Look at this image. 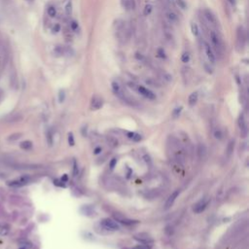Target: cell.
Segmentation results:
<instances>
[{"mask_svg": "<svg viewBox=\"0 0 249 249\" xmlns=\"http://www.w3.org/2000/svg\"><path fill=\"white\" fill-rule=\"evenodd\" d=\"M210 39H211L212 45H213V47H214V49L216 51V53H217L219 56H222V54L224 52L223 43H222V41H221L220 37L218 36V34L216 33L215 31H211L210 32Z\"/></svg>", "mask_w": 249, "mask_h": 249, "instance_id": "6da1fadb", "label": "cell"}, {"mask_svg": "<svg viewBox=\"0 0 249 249\" xmlns=\"http://www.w3.org/2000/svg\"><path fill=\"white\" fill-rule=\"evenodd\" d=\"M245 41H246L245 32H244L241 26H239L237 33V48L238 50V52H241L243 50L244 46H245Z\"/></svg>", "mask_w": 249, "mask_h": 249, "instance_id": "7a4b0ae2", "label": "cell"}, {"mask_svg": "<svg viewBox=\"0 0 249 249\" xmlns=\"http://www.w3.org/2000/svg\"><path fill=\"white\" fill-rule=\"evenodd\" d=\"M30 177L29 176H22L18 179H15V180H12V181H9L7 182V185L10 186V187H22L26 185V184H28L30 182Z\"/></svg>", "mask_w": 249, "mask_h": 249, "instance_id": "3957f363", "label": "cell"}, {"mask_svg": "<svg viewBox=\"0 0 249 249\" xmlns=\"http://www.w3.org/2000/svg\"><path fill=\"white\" fill-rule=\"evenodd\" d=\"M100 225L102 226L105 230H108V231H118L120 229L116 221H114L110 218H105L103 220H101Z\"/></svg>", "mask_w": 249, "mask_h": 249, "instance_id": "277c9868", "label": "cell"}, {"mask_svg": "<svg viewBox=\"0 0 249 249\" xmlns=\"http://www.w3.org/2000/svg\"><path fill=\"white\" fill-rule=\"evenodd\" d=\"M134 239L135 241H137L138 242L143 243V244H152L153 243V239H152V237L150 236H148L147 234H144V233L135 234Z\"/></svg>", "mask_w": 249, "mask_h": 249, "instance_id": "5b68a950", "label": "cell"}, {"mask_svg": "<svg viewBox=\"0 0 249 249\" xmlns=\"http://www.w3.org/2000/svg\"><path fill=\"white\" fill-rule=\"evenodd\" d=\"M135 90H136L140 95H142L143 96H145V98H147L152 99V100L156 98V95H155V94L153 93V91H151L150 90L146 89V88H144V87H142V86H137Z\"/></svg>", "mask_w": 249, "mask_h": 249, "instance_id": "8992f818", "label": "cell"}, {"mask_svg": "<svg viewBox=\"0 0 249 249\" xmlns=\"http://www.w3.org/2000/svg\"><path fill=\"white\" fill-rule=\"evenodd\" d=\"M207 204H208V201H207L206 199L201 200L200 201H198L197 204L194 205L193 211L195 212V213H201V212L206 208Z\"/></svg>", "mask_w": 249, "mask_h": 249, "instance_id": "52a82bcc", "label": "cell"}, {"mask_svg": "<svg viewBox=\"0 0 249 249\" xmlns=\"http://www.w3.org/2000/svg\"><path fill=\"white\" fill-rule=\"evenodd\" d=\"M204 52H205V55H206V58H208L209 62L212 63V64H214L216 59H215L214 53H213V51H212L210 45L204 42Z\"/></svg>", "mask_w": 249, "mask_h": 249, "instance_id": "ba28073f", "label": "cell"}, {"mask_svg": "<svg viewBox=\"0 0 249 249\" xmlns=\"http://www.w3.org/2000/svg\"><path fill=\"white\" fill-rule=\"evenodd\" d=\"M204 18L209 25H211L212 26H217V19H216V17L210 10H207V9L204 10Z\"/></svg>", "mask_w": 249, "mask_h": 249, "instance_id": "9c48e42d", "label": "cell"}, {"mask_svg": "<svg viewBox=\"0 0 249 249\" xmlns=\"http://www.w3.org/2000/svg\"><path fill=\"white\" fill-rule=\"evenodd\" d=\"M102 105H103V100L101 99L99 96H94L91 102V110H98L102 107Z\"/></svg>", "mask_w": 249, "mask_h": 249, "instance_id": "30bf717a", "label": "cell"}, {"mask_svg": "<svg viewBox=\"0 0 249 249\" xmlns=\"http://www.w3.org/2000/svg\"><path fill=\"white\" fill-rule=\"evenodd\" d=\"M114 217L116 218V220L118 222L122 223L124 225H127V226H131V225H133V224H137L138 221H134V220H131V219H128V218H126V217H123L120 214H117V215H114Z\"/></svg>", "mask_w": 249, "mask_h": 249, "instance_id": "8fae6325", "label": "cell"}, {"mask_svg": "<svg viewBox=\"0 0 249 249\" xmlns=\"http://www.w3.org/2000/svg\"><path fill=\"white\" fill-rule=\"evenodd\" d=\"M178 195H179V191H174V192L171 194V195H170V196L168 197V199L167 202H165L164 209H168V208H170V207H171V206L173 205L174 201H175V200L177 199Z\"/></svg>", "mask_w": 249, "mask_h": 249, "instance_id": "7c38bea8", "label": "cell"}, {"mask_svg": "<svg viewBox=\"0 0 249 249\" xmlns=\"http://www.w3.org/2000/svg\"><path fill=\"white\" fill-rule=\"evenodd\" d=\"M238 126H239V128H241V131L242 133V136L245 137L247 134V126H246V123H245V120H244L243 115H241V116H239Z\"/></svg>", "mask_w": 249, "mask_h": 249, "instance_id": "4fadbf2b", "label": "cell"}, {"mask_svg": "<svg viewBox=\"0 0 249 249\" xmlns=\"http://www.w3.org/2000/svg\"><path fill=\"white\" fill-rule=\"evenodd\" d=\"M122 5L127 11L133 10L135 8V1L134 0H122Z\"/></svg>", "mask_w": 249, "mask_h": 249, "instance_id": "5bb4252c", "label": "cell"}, {"mask_svg": "<svg viewBox=\"0 0 249 249\" xmlns=\"http://www.w3.org/2000/svg\"><path fill=\"white\" fill-rule=\"evenodd\" d=\"M165 15H167L168 20L170 22H171V24H175V22H178V16H177L174 12H172V11H168Z\"/></svg>", "mask_w": 249, "mask_h": 249, "instance_id": "9a60e30c", "label": "cell"}, {"mask_svg": "<svg viewBox=\"0 0 249 249\" xmlns=\"http://www.w3.org/2000/svg\"><path fill=\"white\" fill-rule=\"evenodd\" d=\"M198 98H199V95H198L197 91L195 93H192L190 95H189V98H188V103L190 106H194L198 101Z\"/></svg>", "mask_w": 249, "mask_h": 249, "instance_id": "2e32d148", "label": "cell"}, {"mask_svg": "<svg viewBox=\"0 0 249 249\" xmlns=\"http://www.w3.org/2000/svg\"><path fill=\"white\" fill-rule=\"evenodd\" d=\"M21 148L24 149V150H29L31 147H32V142L29 141V140H25V141H22L21 142Z\"/></svg>", "mask_w": 249, "mask_h": 249, "instance_id": "e0dca14e", "label": "cell"}, {"mask_svg": "<svg viewBox=\"0 0 249 249\" xmlns=\"http://www.w3.org/2000/svg\"><path fill=\"white\" fill-rule=\"evenodd\" d=\"M128 137L132 139L133 141L141 140V136L139 134H137V133H135V132H128Z\"/></svg>", "mask_w": 249, "mask_h": 249, "instance_id": "ac0fdd59", "label": "cell"}, {"mask_svg": "<svg viewBox=\"0 0 249 249\" xmlns=\"http://www.w3.org/2000/svg\"><path fill=\"white\" fill-rule=\"evenodd\" d=\"M191 30H192V33L195 35V36H198L199 35V26H198L197 24H195V22H192L191 24Z\"/></svg>", "mask_w": 249, "mask_h": 249, "instance_id": "d6986e66", "label": "cell"}, {"mask_svg": "<svg viewBox=\"0 0 249 249\" xmlns=\"http://www.w3.org/2000/svg\"><path fill=\"white\" fill-rule=\"evenodd\" d=\"M205 152H206L205 146L204 144H200V146H199V155H200V158H204Z\"/></svg>", "mask_w": 249, "mask_h": 249, "instance_id": "ffe728a7", "label": "cell"}, {"mask_svg": "<svg viewBox=\"0 0 249 249\" xmlns=\"http://www.w3.org/2000/svg\"><path fill=\"white\" fill-rule=\"evenodd\" d=\"M48 15L50 16V17H52V18H54L55 16L57 15V10H56V8H55L54 6H50L49 8H48Z\"/></svg>", "mask_w": 249, "mask_h": 249, "instance_id": "44dd1931", "label": "cell"}, {"mask_svg": "<svg viewBox=\"0 0 249 249\" xmlns=\"http://www.w3.org/2000/svg\"><path fill=\"white\" fill-rule=\"evenodd\" d=\"M152 9H153L152 5H150V4H147V5L145 6V8H144V10H143L144 16H149L151 14V12H152Z\"/></svg>", "mask_w": 249, "mask_h": 249, "instance_id": "7402d4cb", "label": "cell"}, {"mask_svg": "<svg viewBox=\"0 0 249 249\" xmlns=\"http://www.w3.org/2000/svg\"><path fill=\"white\" fill-rule=\"evenodd\" d=\"M132 249H152V246H151V244H143V243H141V244H139V245L135 246L134 248H132Z\"/></svg>", "mask_w": 249, "mask_h": 249, "instance_id": "603a6c76", "label": "cell"}, {"mask_svg": "<svg viewBox=\"0 0 249 249\" xmlns=\"http://www.w3.org/2000/svg\"><path fill=\"white\" fill-rule=\"evenodd\" d=\"M65 13L67 14V15H70V14L72 13V3L70 1H68L66 3V5H65Z\"/></svg>", "mask_w": 249, "mask_h": 249, "instance_id": "cb8c5ba5", "label": "cell"}, {"mask_svg": "<svg viewBox=\"0 0 249 249\" xmlns=\"http://www.w3.org/2000/svg\"><path fill=\"white\" fill-rule=\"evenodd\" d=\"M68 143L70 146H74L75 144V141H74V136H73V133L72 132H69L68 133Z\"/></svg>", "mask_w": 249, "mask_h": 249, "instance_id": "d4e9b609", "label": "cell"}, {"mask_svg": "<svg viewBox=\"0 0 249 249\" xmlns=\"http://www.w3.org/2000/svg\"><path fill=\"white\" fill-rule=\"evenodd\" d=\"M181 61H182V62H184V63L189 62V61H190V55H189L188 53H184V54L182 55V57H181Z\"/></svg>", "mask_w": 249, "mask_h": 249, "instance_id": "484cf974", "label": "cell"}, {"mask_svg": "<svg viewBox=\"0 0 249 249\" xmlns=\"http://www.w3.org/2000/svg\"><path fill=\"white\" fill-rule=\"evenodd\" d=\"M65 99V93H64V91H59L58 93V101L59 103H61Z\"/></svg>", "mask_w": 249, "mask_h": 249, "instance_id": "4316f807", "label": "cell"}, {"mask_svg": "<svg viewBox=\"0 0 249 249\" xmlns=\"http://www.w3.org/2000/svg\"><path fill=\"white\" fill-rule=\"evenodd\" d=\"M176 3L179 6V8H181V9H186V7H187L186 2L184 1V0H176Z\"/></svg>", "mask_w": 249, "mask_h": 249, "instance_id": "83f0119b", "label": "cell"}, {"mask_svg": "<svg viewBox=\"0 0 249 249\" xmlns=\"http://www.w3.org/2000/svg\"><path fill=\"white\" fill-rule=\"evenodd\" d=\"M181 110H182V107H179V108L174 109V110H173V113H172V116H173L174 118H177V117L179 116V115H180Z\"/></svg>", "mask_w": 249, "mask_h": 249, "instance_id": "f1b7e54d", "label": "cell"}, {"mask_svg": "<svg viewBox=\"0 0 249 249\" xmlns=\"http://www.w3.org/2000/svg\"><path fill=\"white\" fill-rule=\"evenodd\" d=\"M214 136H215L216 138H217V139H222V136H223L222 131H221L220 130L216 131L214 132Z\"/></svg>", "mask_w": 249, "mask_h": 249, "instance_id": "f546056e", "label": "cell"}, {"mask_svg": "<svg viewBox=\"0 0 249 249\" xmlns=\"http://www.w3.org/2000/svg\"><path fill=\"white\" fill-rule=\"evenodd\" d=\"M55 52H56L58 55H62L64 51H63V48L61 47V46H58V47L55 49Z\"/></svg>", "mask_w": 249, "mask_h": 249, "instance_id": "4dcf8cb0", "label": "cell"}, {"mask_svg": "<svg viewBox=\"0 0 249 249\" xmlns=\"http://www.w3.org/2000/svg\"><path fill=\"white\" fill-rule=\"evenodd\" d=\"M70 26H71L72 30H76L78 28V22L76 21H72L70 24Z\"/></svg>", "mask_w": 249, "mask_h": 249, "instance_id": "1f68e13d", "label": "cell"}, {"mask_svg": "<svg viewBox=\"0 0 249 249\" xmlns=\"http://www.w3.org/2000/svg\"><path fill=\"white\" fill-rule=\"evenodd\" d=\"M77 173H78V168H77L76 162L74 161V163H73V175H74V176H76Z\"/></svg>", "mask_w": 249, "mask_h": 249, "instance_id": "d6a6232c", "label": "cell"}, {"mask_svg": "<svg viewBox=\"0 0 249 249\" xmlns=\"http://www.w3.org/2000/svg\"><path fill=\"white\" fill-rule=\"evenodd\" d=\"M158 55H159V57H160V58H165L164 51L163 49H159V50H158Z\"/></svg>", "mask_w": 249, "mask_h": 249, "instance_id": "836d02e7", "label": "cell"}, {"mask_svg": "<svg viewBox=\"0 0 249 249\" xmlns=\"http://www.w3.org/2000/svg\"><path fill=\"white\" fill-rule=\"evenodd\" d=\"M116 163H117V160L116 159H112V161L110 162V168L113 169L115 168V165H116Z\"/></svg>", "mask_w": 249, "mask_h": 249, "instance_id": "e575fe53", "label": "cell"}, {"mask_svg": "<svg viewBox=\"0 0 249 249\" xmlns=\"http://www.w3.org/2000/svg\"><path fill=\"white\" fill-rule=\"evenodd\" d=\"M53 30H54V32H56V33H57V32H58L59 30H61V25H56L54 26Z\"/></svg>", "mask_w": 249, "mask_h": 249, "instance_id": "d590c367", "label": "cell"}, {"mask_svg": "<svg viewBox=\"0 0 249 249\" xmlns=\"http://www.w3.org/2000/svg\"><path fill=\"white\" fill-rule=\"evenodd\" d=\"M233 145H234V142L232 141L230 143V145H229V149H228V151H229V155L232 153V151H233Z\"/></svg>", "mask_w": 249, "mask_h": 249, "instance_id": "8d00e7d4", "label": "cell"}, {"mask_svg": "<svg viewBox=\"0 0 249 249\" xmlns=\"http://www.w3.org/2000/svg\"><path fill=\"white\" fill-rule=\"evenodd\" d=\"M100 151H101V149H100L99 147H98V148H96V149L95 150V154H98Z\"/></svg>", "mask_w": 249, "mask_h": 249, "instance_id": "74e56055", "label": "cell"}, {"mask_svg": "<svg viewBox=\"0 0 249 249\" xmlns=\"http://www.w3.org/2000/svg\"><path fill=\"white\" fill-rule=\"evenodd\" d=\"M229 1H230L231 3H232L233 5H234V0H229Z\"/></svg>", "mask_w": 249, "mask_h": 249, "instance_id": "f35d334b", "label": "cell"}, {"mask_svg": "<svg viewBox=\"0 0 249 249\" xmlns=\"http://www.w3.org/2000/svg\"><path fill=\"white\" fill-rule=\"evenodd\" d=\"M0 96H1V95H0Z\"/></svg>", "mask_w": 249, "mask_h": 249, "instance_id": "ab89813d", "label": "cell"}]
</instances>
